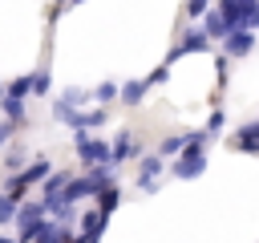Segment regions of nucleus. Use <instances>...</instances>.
Here are the masks:
<instances>
[{"instance_id": "obj_1", "label": "nucleus", "mask_w": 259, "mask_h": 243, "mask_svg": "<svg viewBox=\"0 0 259 243\" xmlns=\"http://www.w3.org/2000/svg\"><path fill=\"white\" fill-rule=\"evenodd\" d=\"M73 146H77V158H81L85 166H101V162H109V166H113V150H109V142H101V138H89L85 130H77Z\"/></svg>"}, {"instance_id": "obj_2", "label": "nucleus", "mask_w": 259, "mask_h": 243, "mask_svg": "<svg viewBox=\"0 0 259 243\" xmlns=\"http://www.w3.org/2000/svg\"><path fill=\"white\" fill-rule=\"evenodd\" d=\"M210 49V36H206V28H190L174 49H170V57L166 61H178V57H186V53H206Z\"/></svg>"}, {"instance_id": "obj_3", "label": "nucleus", "mask_w": 259, "mask_h": 243, "mask_svg": "<svg viewBox=\"0 0 259 243\" xmlns=\"http://www.w3.org/2000/svg\"><path fill=\"white\" fill-rule=\"evenodd\" d=\"M255 49V32L251 28H231L227 36H223V53L227 57H247Z\"/></svg>"}, {"instance_id": "obj_4", "label": "nucleus", "mask_w": 259, "mask_h": 243, "mask_svg": "<svg viewBox=\"0 0 259 243\" xmlns=\"http://www.w3.org/2000/svg\"><path fill=\"white\" fill-rule=\"evenodd\" d=\"M69 223H61V219H40V227H36V235H32V243H69Z\"/></svg>"}, {"instance_id": "obj_5", "label": "nucleus", "mask_w": 259, "mask_h": 243, "mask_svg": "<svg viewBox=\"0 0 259 243\" xmlns=\"http://www.w3.org/2000/svg\"><path fill=\"white\" fill-rule=\"evenodd\" d=\"M231 146L243 150V154H259V117H255V122H243V126L235 130Z\"/></svg>"}, {"instance_id": "obj_6", "label": "nucleus", "mask_w": 259, "mask_h": 243, "mask_svg": "<svg viewBox=\"0 0 259 243\" xmlns=\"http://www.w3.org/2000/svg\"><path fill=\"white\" fill-rule=\"evenodd\" d=\"M158 174H162V154H146L142 158V170H138V186L142 190H158Z\"/></svg>"}, {"instance_id": "obj_7", "label": "nucleus", "mask_w": 259, "mask_h": 243, "mask_svg": "<svg viewBox=\"0 0 259 243\" xmlns=\"http://www.w3.org/2000/svg\"><path fill=\"white\" fill-rule=\"evenodd\" d=\"M45 215H49L45 198H40V202H20V207H16V219H12V223H16V227H36V223H40Z\"/></svg>"}, {"instance_id": "obj_8", "label": "nucleus", "mask_w": 259, "mask_h": 243, "mask_svg": "<svg viewBox=\"0 0 259 243\" xmlns=\"http://www.w3.org/2000/svg\"><path fill=\"white\" fill-rule=\"evenodd\" d=\"M105 223H109V219H105L101 211H85V215H81V235H85V243H97L101 231H105Z\"/></svg>"}, {"instance_id": "obj_9", "label": "nucleus", "mask_w": 259, "mask_h": 243, "mask_svg": "<svg viewBox=\"0 0 259 243\" xmlns=\"http://www.w3.org/2000/svg\"><path fill=\"white\" fill-rule=\"evenodd\" d=\"M146 89H150V81H146V77H138V81H125V85L117 89V97H121V105H130V109H134V105L146 97Z\"/></svg>"}, {"instance_id": "obj_10", "label": "nucleus", "mask_w": 259, "mask_h": 243, "mask_svg": "<svg viewBox=\"0 0 259 243\" xmlns=\"http://www.w3.org/2000/svg\"><path fill=\"white\" fill-rule=\"evenodd\" d=\"M93 198H97V211H101V215L109 219V215H113V207L121 202V190H117V182H105V186H101V190H97Z\"/></svg>"}, {"instance_id": "obj_11", "label": "nucleus", "mask_w": 259, "mask_h": 243, "mask_svg": "<svg viewBox=\"0 0 259 243\" xmlns=\"http://www.w3.org/2000/svg\"><path fill=\"white\" fill-rule=\"evenodd\" d=\"M202 28H206V36H210V40H223V36L231 32V24L223 20V12H219V8H214V12H206V24H202Z\"/></svg>"}, {"instance_id": "obj_12", "label": "nucleus", "mask_w": 259, "mask_h": 243, "mask_svg": "<svg viewBox=\"0 0 259 243\" xmlns=\"http://www.w3.org/2000/svg\"><path fill=\"white\" fill-rule=\"evenodd\" d=\"M0 109H4V117L16 122V126L24 122V97H8V93H4V97H0Z\"/></svg>"}, {"instance_id": "obj_13", "label": "nucleus", "mask_w": 259, "mask_h": 243, "mask_svg": "<svg viewBox=\"0 0 259 243\" xmlns=\"http://www.w3.org/2000/svg\"><path fill=\"white\" fill-rule=\"evenodd\" d=\"M109 150H113V166H117V162H125L130 154H138V142H134V134H121Z\"/></svg>"}, {"instance_id": "obj_14", "label": "nucleus", "mask_w": 259, "mask_h": 243, "mask_svg": "<svg viewBox=\"0 0 259 243\" xmlns=\"http://www.w3.org/2000/svg\"><path fill=\"white\" fill-rule=\"evenodd\" d=\"M65 182H69V170H49V174H45V190H40V194H45V198H53V194H61V190H65Z\"/></svg>"}, {"instance_id": "obj_15", "label": "nucleus", "mask_w": 259, "mask_h": 243, "mask_svg": "<svg viewBox=\"0 0 259 243\" xmlns=\"http://www.w3.org/2000/svg\"><path fill=\"white\" fill-rule=\"evenodd\" d=\"M235 28H259V0H243L239 24H235Z\"/></svg>"}, {"instance_id": "obj_16", "label": "nucleus", "mask_w": 259, "mask_h": 243, "mask_svg": "<svg viewBox=\"0 0 259 243\" xmlns=\"http://www.w3.org/2000/svg\"><path fill=\"white\" fill-rule=\"evenodd\" d=\"M105 117H109V109L101 105V109H81V117H77V130H93V126H105Z\"/></svg>"}, {"instance_id": "obj_17", "label": "nucleus", "mask_w": 259, "mask_h": 243, "mask_svg": "<svg viewBox=\"0 0 259 243\" xmlns=\"http://www.w3.org/2000/svg\"><path fill=\"white\" fill-rule=\"evenodd\" d=\"M4 93H8V97H24V93H32V73H20L16 81H8Z\"/></svg>"}, {"instance_id": "obj_18", "label": "nucleus", "mask_w": 259, "mask_h": 243, "mask_svg": "<svg viewBox=\"0 0 259 243\" xmlns=\"http://www.w3.org/2000/svg\"><path fill=\"white\" fill-rule=\"evenodd\" d=\"M186 142H190V134H170V138H166V142L158 146V154H162V158H174V154H178V150H182Z\"/></svg>"}, {"instance_id": "obj_19", "label": "nucleus", "mask_w": 259, "mask_h": 243, "mask_svg": "<svg viewBox=\"0 0 259 243\" xmlns=\"http://www.w3.org/2000/svg\"><path fill=\"white\" fill-rule=\"evenodd\" d=\"M16 207H20V198H12L8 190H0V223H12L16 219Z\"/></svg>"}, {"instance_id": "obj_20", "label": "nucleus", "mask_w": 259, "mask_h": 243, "mask_svg": "<svg viewBox=\"0 0 259 243\" xmlns=\"http://www.w3.org/2000/svg\"><path fill=\"white\" fill-rule=\"evenodd\" d=\"M4 150H8V158H4V162H8V170H20V166L28 162V150H24V146H12V142H8Z\"/></svg>"}, {"instance_id": "obj_21", "label": "nucleus", "mask_w": 259, "mask_h": 243, "mask_svg": "<svg viewBox=\"0 0 259 243\" xmlns=\"http://www.w3.org/2000/svg\"><path fill=\"white\" fill-rule=\"evenodd\" d=\"M117 89H121L117 81H101V85L93 89V97H97V101H117Z\"/></svg>"}, {"instance_id": "obj_22", "label": "nucleus", "mask_w": 259, "mask_h": 243, "mask_svg": "<svg viewBox=\"0 0 259 243\" xmlns=\"http://www.w3.org/2000/svg\"><path fill=\"white\" fill-rule=\"evenodd\" d=\"M206 12H210V0H186V16L190 20H202Z\"/></svg>"}, {"instance_id": "obj_23", "label": "nucleus", "mask_w": 259, "mask_h": 243, "mask_svg": "<svg viewBox=\"0 0 259 243\" xmlns=\"http://www.w3.org/2000/svg\"><path fill=\"white\" fill-rule=\"evenodd\" d=\"M219 130H223V109H214V113L206 117V130H202V134H206V138H214Z\"/></svg>"}, {"instance_id": "obj_24", "label": "nucleus", "mask_w": 259, "mask_h": 243, "mask_svg": "<svg viewBox=\"0 0 259 243\" xmlns=\"http://www.w3.org/2000/svg\"><path fill=\"white\" fill-rule=\"evenodd\" d=\"M166 77H170V61H166V65H158V69H154V73H150L146 81H150V85H162Z\"/></svg>"}, {"instance_id": "obj_25", "label": "nucleus", "mask_w": 259, "mask_h": 243, "mask_svg": "<svg viewBox=\"0 0 259 243\" xmlns=\"http://www.w3.org/2000/svg\"><path fill=\"white\" fill-rule=\"evenodd\" d=\"M12 130H16V122H8V117H4V122H0V150L12 142Z\"/></svg>"}, {"instance_id": "obj_26", "label": "nucleus", "mask_w": 259, "mask_h": 243, "mask_svg": "<svg viewBox=\"0 0 259 243\" xmlns=\"http://www.w3.org/2000/svg\"><path fill=\"white\" fill-rule=\"evenodd\" d=\"M32 93H49V73H32Z\"/></svg>"}, {"instance_id": "obj_27", "label": "nucleus", "mask_w": 259, "mask_h": 243, "mask_svg": "<svg viewBox=\"0 0 259 243\" xmlns=\"http://www.w3.org/2000/svg\"><path fill=\"white\" fill-rule=\"evenodd\" d=\"M223 85H227V53L219 57V89H223Z\"/></svg>"}, {"instance_id": "obj_28", "label": "nucleus", "mask_w": 259, "mask_h": 243, "mask_svg": "<svg viewBox=\"0 0 259 243\" xmlns=\"http://www.w3.org/2000/svg\"><path fill=\"white\" fill-rule=\"evenodd\" d=\"M0 243H16V239H12V235H4V239H0Z\"/></svg>"}, {"instance_id": "obj_29", "label": "nucleus", "mask_w": 259, "mask_h": 243, "mask_svg": "<svg viewBox=\"0 0 259 243\" xmlns=\"http://www.w3.org/2000/svg\"><path fill=\"white\" fill-rule=\"evenodd\" d=\"M0 97H4V85H0Z\"/></svg>"}]
</instances>
